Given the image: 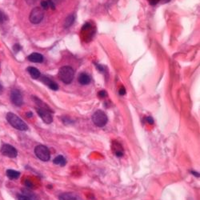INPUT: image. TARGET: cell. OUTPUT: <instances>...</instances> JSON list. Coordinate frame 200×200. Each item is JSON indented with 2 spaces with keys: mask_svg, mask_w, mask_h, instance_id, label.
<instances>
[{
  "mask_svg": "<svg viewBox=\"0 0 200 200\" xmlns=\"http://www.w3.org/2000/svg\"><path fill=\"white\" fill-rule=\"evenodd\" d=\"M59 79L61 80L65 84H70L74 79V71L73 68L69 66H64L59 69L58 74Z\"/></svg>",
  "mask_w": 200,
  "mask_h": 200,
  "instance_id": "cell-2",
  "label": "cell"
},
{
  "mask_svg": "<svg viewBox=\"0 0 200 200\" xmlns=\"http://www.w3.org/2000/svg\"><path fill=\"white\" fill-rule=\"evenodd\" d=\"M27 116L28 117V118H30V117H32L33 114L31 113V112H28V113L27 114Z\"/></svg>",
  "mask_w": 200,
  "mask_h": 200,
  "instance_id": "cell-28",
  "label": "cell"
},
{
  "mask_svg": "<svg viewBox=\"0 0 200 200\" xmlns=\"http://www.w3.org/2000/svg\"><path fill=\"white\" fill-rule=\"evenodd\" d=\"M37 1L38 0H26V2L28 5H34V4H35Z\"/></svg>",
  "mask_w": 200,
  "mask_h": 200,
  "instance_id": "cell-25",
  "label": "cell"
},
{
  "mask_svg": "<svg viewBox=\"0 0 200 200\" xmlns=\"http://www.w3.org/2000/svg\"><path fill=\"white\" fill-rule=\"evenodd\" d=\"M98 95H99V98H102V99H103V98L106 97V95H107V94H106V92L105 91H100L99 92Z\"/></svg>",
  "mask_w": 200,
  "mask_h": 200,
  "instance_id": "cell-18",
  "label": "cell"
},
{
  "mask_svg": "<svg viewBox=\"0 0 200 200\" xmlns=\"http://www.w3.org/2000/svg\"><path fill=\"white\" fill-rule=\"evenodd\" d=\"M74 15H69L67 18H66V20H65L64 27L65 28H68V27H71V25L74 23Z\"/></svg>",
  "mask_w": 200,
  "mask_h": 200,
  "instance_id": "cell-16",
  "label": "cell"
},
{
  "mask_svg": "<svg viewBox=\"0 0 200 200\" xmlns=\"http://www.w3.org/2000/svg\"><path fill=\"white\" fill-rule=\"evenodd\" d=\"M42 81L44 82L45 84H46L48 87H50L51 90H53V91H57V90H59V86H58V84L55 83V82H54V81H52L51 79H50L49 78L43 76V79H42Z\"/></svg>",
  "mask_w": 200,
  "mask_h": 200,
  "instance_id": "cell-10",
  "label": "cell"
},
{
  "mask_svg": "<svg viewBox=\"0 0 200 200\" xmlns=\"http://www.w3.org/2000/svg\"><path fill=\"white\" fill-rule=\"evenodd\" d=\"M146 120L147 121V123H150V124L154 123V119L152 118V117H150V116L147 117V118H146Z\"/></svg>",
  "mask_w": 200,
  "mask_h": 200,
  "instance_id": "cell-23",
  "label": "cell"
},
{
  "mask_svg": "<svg viewBox=\"0 0 200 200\" xmlns=\"http://www.w3.org/2000/svg\"><path fill=\"white\" fill-rule=\"evenodd\" d=\"M54 163L56 165H59V166L63 167L67 163V160H66V159L62 155H59L54 159Z\"/></svg>",
  "mask_w": 200,
  "mask_h": 200,
  "instance_id": "cell-15",
  "label": "cell"
},
{
  "mask_svg": "<svg viewBox=\"0 0 200 200\" xmlns=\"http://www.w3.org/2000/svg\"><path fill=\"white\" fill-rule=\"evenodd\" d=\"M59 200H79V198L74 193H62L59 196Z\"/></svg>",
  "mask_w": 200,
  "mask_h": 200,
  "instance_id": "cell-11",
  "label": "cell"
},
{
  "mask_svg": "<svg viewBox=\"0 0 200 200\" xmlns=\"http://www.w3.org/2000/svg\"><path fill=\"white\" fill-rule=\"evenodd\" d=\"M6 119L8 121V123L11 125L12 127H15V129L22 130V131H25V130H28V126L27 125V123L14 113L9 112L6 115Z\"/></svg>",
  "mask_w": 200,
  "mask_h": 200,
  "instance_id": "cell-1",
  "label": "cell"
},
{
  "mask_svg": "<svg viewBox=\"0 0 200 200\" xmlns=\"http://www.w3.org/2000/svg\"><path fill=\"white\" fill-rule=\"evenodd\" d=\"M43 16H44V14H43V10L39 7H35L30 14L29 19L30 23H32L33 24H38L41 23V21L43 18Z\"/></svg>",
  "mask_w": 200,
  "mask_h": 200,
  "instance_id": "cell-5",
  "label": "cell"
},
{
  "mask_svg": "<svg viewBox=\"0 0 200 200\" xmlns=\"http://www.w3.org/2000/svg\"><path fill=\"white\" fill-rule=\"evenodd\" d=\"M92 121L95 126L99 127H103L107 123L108 118L105 112L101 110H98L92 115Z\"/></svg>",
  "mask_w": 200,
  "mask_h": 200,
  "instance_id": "cell-3",
  "label": "cell"
},
{
  "mask_svg": "<svg viewBox=\"0 0 200 200\" xmlns=\"http://www.w3.org/2000/svg\"><path fill=\"white\" fill-rule=\"evenodd\" d=\"M4 20H5V16H4V15L2 12L0 11V24L3 23Z\"/></svg>",
  "mask_w": 200,
  "mask_h": 200,
  "instance_id": "cell-26",
  "label": "cell"
},
{
  "mask_svg": "<svg viewBox=\"0 0 200 200\" xmlns=\"http://www.w3.org/2000/svg\"><path fill=\"white\" fill-rule=\"evenodd\" d=\"M11 102L15 106H21L23 103V96L21 94L20 91L18 90H12L11 93Z\"/></svg>",
  "mask_w": 200,
  "mask_h": 200,
  "instance_id": "cell-8",
  "label": "cell"
},
{
  "mask_svg": "<svg viewBox=\"0 0 200 200\" xmlns=\"http://www.w3.org/2000/svg\"><path fill=\"white\" fill-rule=\"evenodd\" d=\"M41 6L42 7L44 10H47L49 8V5H48V3L47 1H42L41 2Z\"/></svg>",
  "mask_w": 200,
  "mask_h": 200,
  "instance_id": "cell-17",
  "label": "cell"
},
{
  "mask_svg": "<svg viewBox=\"0 0 200 200\" xmlns=\"http://www.w3.org/2000/svg\"><path fill=\"white\" fill-rule=\"evenodd\" d=\"M25 184H26V186H27V187H29V188H32L33 187V183L30 182V181H29V180H27L26 182H25Z\"/></svg>",
  "mask_w": 200,
  "mask_h": 200,
  "instance_id": "cell-24",
  "label": "cell"
},
{
  "mask_svg": "<svg viewBox=\"0 0 200 200\" xmlns=\"http://www.w3.org/2000/svg\"><path fill=\"white\" fill-rule=\"evenodd\" d=\"M47 3H48L49 7H50L52 10L55 9V3H53L52 0H47Z\"/></svg>",
  "mask_w": 200,
  "mask_h": 200,
  "instance_id": "cell-19",
  "label": "cell"
},
{
  "mask_svg": "<svg viewBox=\"0 0 200 200\" xmlns=\"http://www.w3.org/2000/svg\"><path fill=\"white\" fill-rule=\"evenodd\" d=\"M169 1H170V0H162V2H163V3H167V2H169Z\"/></svg>",
  "mask_w": 200,
  "mask_h": 200,
  "instance_id": "cell-29",
  "label": "cell"
},
{
  "mask_svg": "<svg viewBox=\"0 0 200 200\" xmlns=\"http://www.w3.org/2000/svg\"><path fill=\"white\" fill-rule=\"evenodd\" d=\"M27 71H28V73L30 74L31 78L34 79H38V78L40 77V75H41L40 71H38L37 68L34 67H27Z\"/></svg>",
  "mask_w": 200,
  "mask_h": 200,
  "instance_id": "cell-13",
  "label": "cell"
},
{
  "mask_svg": "<svg viewBox=\"0 0 200 200\" xmlns=\"http://www.w3.org/2000/svg\"><path fill=\"white\" fill-rule=\"evenodd\" d=\"M27 59L30 62L40 63L43 62V56L39 53H32L27 57Z\"/></svg>",
  "mask_w": 200,
  "mask_h": 200,
  "instance_id": "cell-9",
  "label": "cell"
},
{
  "mask_svg": "<svg viewBox=\"0 0 200 200\" xmlns=\"http://www.w3.org/2000/svg\"><path fill=\"white\" fill-rule=\"evenodd\" d=\"M1 152L4 156L8 158H15L18 153L15 147L9 144H4L1 148Z\"/></svg>",
  "mask_w": 200,
  "mask_h": 200,
  "instance_id": "cell-6",
  "label": "cell"
},
{
  "mask_svg": "<svg viewBox=\"0 0 200 200\" xmlns=\"http://www.w3.org/2000/svg\"><path fill=\"white\" fill-rule=\"evenodd\" d=\"M19 175H20V173L18 171H14V170H7L6 171V176L8 177L10 179H18Z\"/></svg>",
  "mask_w": 200,
  "mask_h": 200,
  "instance_id": "cell-14",
  "label": "cell"
},
{
  "mask_svg": "<svg viewBox=\"0 0 200 200\" xmlns=\"http://www.w3.org/2000/svg\"><path fill=\"white\" fill-rule=\"evenodd\" d=\"M78 81L82 85H87L91 82V78L87 74L81 73L78 77Z\"/></svg>",
  "mask_w": 200,
  "mask_h": 200,
  "instance_id": "cell-12",
  "label": "cell"
},
{
  "mask_svg": "<svg viewBox=\"0 0 200 200\" xmlns=\"http://www.w3.org/2000/svg\"><path fill=\"white\" fill-rule=\"evenodd\" d=\"M35 155L38 157V159L43 161V162H47L50 159V150L46 146L43 145H38L35 148Z\"/></svg>",
  "mask_w": 200,
  "mask_h": 200,
  "instance_id": "cell-4",
  "label": "cell"
},
{
  "mask_svg": "<svg viewBox=\"0 0 200 200\" xmlns=\"http://www.w3.org/2000/svg\"><path fill=\"white\" fill-rule=\"evenodd\" d=\"M18 200H32L27 195H18Z\"/></svg>",
  "mask_w": 200,
  "mask_h": 200,
  "instance_id": "cell-20",
  "label": "cell"
},
{
  "mask_svg": "<svg viewBox=\"0 0 200 200\" xmlns=\"http://www.w3.org/2000/svg\"><path fill=\"white\" fill-rule=\"evenodd\" d=\"M191 173L192 174H193V175H194V176H195V177H198V178H199V174L198 173V172H195V171H191Z\"/></svg>",
  "mask_w": 200,
  "mask_h": 200,
  "instance_id": "cell-27",
  "label": "cell"
},
{
  "mask_svg": "<svg viewBox=\"0 0 200 200\" xmlns=\"http://www.w3.org/2000/svg\"><path fill=\"white\" fill-rule=\"evenodd\" d=\"M21 49H22V47H21V46L19 44H15L14 47H13V50H15V52H18Z\"/></svg>",
  "mask_w": 200,
  "mask_h": 200,
  "instance_id": "cell-21",
  "label": "cell"
},
{
  "mask_svg": "<svg viewBox=\"0 0 200 200\" xmlns=\"http://www.w3.org/2000/svg\"><path fill=\"white\" fill-rule=\"evenodd\" d=\"M37 112H38L39 117L42 118V120L45 123L50 124L53 122V117H52V115L50 113V111L38 107L37 109Z\"/></svg>",
  "mask_w": 200,
  "mask_h": 200,
  "instance_id": "cell-7",
  "label": "cell"
},
{
  "mask_svg": "<svg viewBox=\"0 0 200 200\" xmlns=\"http://www.w3.org/2000/svg\"><path fill=\"white\" fill-rule=\"evenodd\" d=\"M118 93H119V94H120V95H124V94H126V89L124 88V87H122L119 89V91H118Z\"/></svg>",
  "mask_w": 200,
  "mask_h": 200,
  "instance_id": "cell-22",
  "label": "cell"
}]
</instances>
